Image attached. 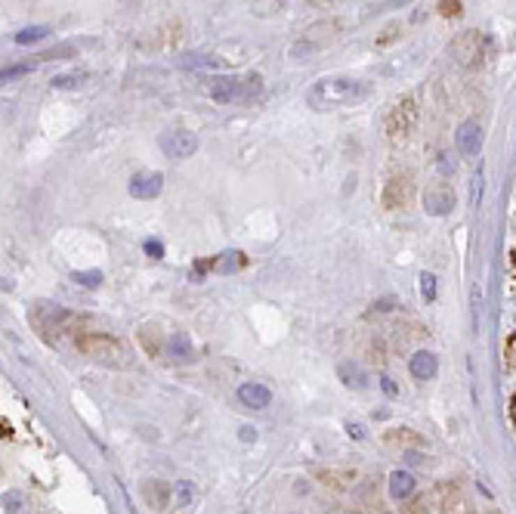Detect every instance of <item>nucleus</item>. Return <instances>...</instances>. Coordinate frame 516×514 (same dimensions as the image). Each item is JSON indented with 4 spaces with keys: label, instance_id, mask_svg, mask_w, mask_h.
Segmentation results:
<instances>
[{
    "label": "nucleus",
    "instance_id": "nucleus-23",
    "mask_svg": "<svg viewBox=\"0 0 516 514\" xmlns=\"http://www.w3.org/2000/svg\"><path fill=\"white\" fill-rule=\"evenodd\" d=\"M22 508V492H6L3 496V511L6 514H19Z\"/></svg>",
    "mask_w": 516,
    "mask_h": 514
},
{
    "label": "nucleus",
    "instance_id": "nucleus-6",
    "mask_svg": "<svg viewBox=\"0 0 516 514\" xmlns=\"http://www.w3.org/2000/svg\"><path fill=\"white\" fill-rule=\"evenodd\" d=\"M411 196H414L411 177H390L384 192H381V205L386 211H402L411 205Z\"/></svg>",
    "mask_w": 516,
    "mask_h": 514
},
{
    "label": "nucleus",
    "instance_id": "nucleus-12",
    "mask_svg": "<svg viewBox=\"0 0 516 514\" xmlns=\"http://www.w3.org/2000/svg\"><path fill=\"white\" fill-rule=\"evenodd\" d=\"M408 372H411L418 381H430L436 372H439V360H436V353L430 351H418L408 360Z\"/></svg>",
    "mask_w": 516,
    "mask_h": 514
},
{
    "label": "nucleus",
    "instance_id": "nucleus-26",
    "mask_svg": "<svg viewBox=\"0 0 516 514\" xmlns=\"http://www.w3.org/2000/svg\"><path fill=\"white\" fill-rule=\"evenodd\" d=\"M142 248H146V254L155 257V260H158V257H164V245L158 239H146V245H142Z\"/></svg>",
    "mask_w": 516,
    "mask_h": 514
},
{
    "label": "nucleus",
    "instance_id": "nucleus-17",
    "mask_svg": "<svg viewBox=\"0 0 516 514\" xmlns=\"http://www.w3.org/2000/svg\"><path fill=\"white\" fill-rule=\"evenodd\" d=\"M47 38V28L44 25H31V28H22V31L16 34V44L19 47H28V44H38V41Z\"/></svg>",
    "mask_w": 516,
    "mask_h": 514
},
{
    "label": "nucleus",
    "instance_id": "nucleus-25",
    "mask_svg": "<svg viewBox=\"0 0 516 514\" xmlns=\"http://www.w3.org/2000/svg\"><path fill=\"white\" fill-rule=\"evenodd\" d=\"M442 16H461V0H439Z\"/></svg>",
    "mask_w": 516,
    "mask_h": 514
},
{
    "label": "nucleus",
    "instance_id": "nucleus-19",
    "mask_svg": "<svg viewBox=\"0 0 516 514\" xmlns=\"http://www.w3.org/2000/svg\"><path fill=\"white\" fill-rule=\"evenodd\" d=\"M84 71H62V75H56L53 78V87H59V90H68V87H77V84L84 81Z\"/></svg>",
    "mask_w": 516,
    "mask_h": 514
},
{
    "label": "nucleus",
    "instance_id": "nucleus-2",
    "mask_svg": "<svg viewBox=\"0 0 516 514\" xmlns=\"http://www.w3.org/2000/svg\"><path fill=\"white\" fill-rule=\"evenodd\" d=\"M418 118H420L418 99H414V96H402L399 103H393L390 112H386V121H384L386 137H390L393 142H405L414 133V127H418Z\"/></svg>",
    "mask_w": 516,
    "mask_h": 514
},
{
    "label": "nucleus",
    "instance_id": "nucleus-29",
    "mask_svg": "<svg viewBox=\"0 0 516 514\" xmlns=\"http://www.w3.org/2000/svg\"><path fill=\"white\" fill-rule=\"evenodd\" d=\"M439 170H442V174H455V161H448V155H442Z\"/></svg>",
    "mask_w": 516,
    "mask_h": 514
},
{
    "label": "nucleus",
    "instance_id": "nucleus-11",
    "mask_svg": "<svg viewBox=\"0 0 516 514\" xmlns=\"http://www.w3.org/2000/svg\"><path fill=\"white\" fill-rule=\"evenodd\" d=\"M479 34L476 31H464L461 38L451 44V56H455L461 66H470V62H476L479 59Z\"/></svg>",
    "mask_w": 516,
    "mask_h": 514
},
{
    "label": "nucleus",
    "instance_id": "nucleus-7",
    "mask_svg": "<svg viewBox=\"0 0 516 514\" xmlns=\"http://www.w3.org/2000/svg\"><path fill=\"white\" fill-rule=\"evenodd\" d=\"M455 189L448 186V183H433V186H427L424 192V211L430 217H446V214L455 211Z\"/></svg>",
    "mask_w": 516,
    "mask_h": 514
},
{
    "label": "nucleus",
    "instance_id": "nucleus-28",
    "mask_svg": "<svg viewBox=\"0 0 516 514\" xmlns=\"http://www.w3.org/2000/svg\"><path fill=\"white\" fill-rule=\"evenodd\" d=\"M347 431H349V437H356V440L365 437V427H362V425H353V421L347 425Z\"/></svg>",
    "mask_w": 516,
    "mask_h": 514
},
{
    "label": "nucleus",
    "instance_id": "nucleus-22",
    "mask_svg": "<svg viewBox=\"0 0 516 514\" xmlns=\"http://www.w3.org/2000/svg\"><path fill=\"white\" fill-rule=\"evenodd\" d=\"M420 295L427 301H436V276L433 273H420Z\"/></svg>",
    "mask_w": 516,
    "mask_h": 514
},
{
    "label": "nucleus",
    "instance_id": "nucleus-31",
    "mask_svg": "<svg viewBox=\"0 0 516 514\" xmlns=\"http://www.w3.org/2000/svg\"><path fill=\"white\" fill-rule=\"evenodd\" d=\"M513 421H516V397H513Z\"/></svg>",
    "mask_w": 516,
    "mask_h": 514
},
{
    "label": "nucleus",
    "instance_id": "nucleus-21",
    "mask_svg": "<svg viewBox=\"0 0 516 514\" xmlns=\"http://www.w3.org/2000/svg\"><path fill=\"white\" fill-rule=\"evenodd\" d=\"M174 496H176V502H180V508H189V505H192V496H195V492H192V487H189L185 480H180V483L174 487Z\"/></svg>",
    "mask_w": 516,
    "mask_h": 514
},
{
    "label": "nucleus",
    "instance_id": "nucleus-4",
    "mask_svg": "<svg viewBox=\"0 0 516 514\" xmlns=\"http://www.w3.org/2000/svg\"><path fill=\"white\" fill-rule=\"evenodd\" d=\"M77 347H81L87 356H93V360H109V362H121L118 356H124V347L118 344L114 338H109V335H84V338H77Z\"/></svg>",
    "mask_w": 516,
    "mask_h": 514
},
{
    "label": "nucleus",
    "instance_id": "nucleus-1",
    "mask_svg": "<svg viewBox=\"0 0 516 514\" xmlns=\"http://www.w3.org/2000/svg\"><path fill=\"white\" fill-rule=\"evenodd\" d=\"M368 96V84L356 81V78H321L315 81L310 90H306V103L315 112H331V109H343V105H356Z\"/></svg>",
    "mask_w": 516,
    "mask_h": 514
},
{
    "label": "nucleus",
    "instance_id": "nucleus-24",
    "mask_svg": "<svg viewBox=\"0 0 516 514\" xmlns=\"http://www.w3.org/2000/svg\"><path fill=\"white\" fill-rule=\"evenodd\" d=\"M28 71H34L31 62H25V66H13V68H3V81H13V78H19V75H28Z\"/></svg>",
    "mask_w": 516,
    "mask_h": 514
},
{
    "label": "nucleus",
    "instance_id": "nucleus-5",
    "mask_svg": "<svg viewBox=\"0 0 516 514\" xmlns=\"http://www.w3.org/2000/svg\"><path fill=\"white\" fill-rule=\"evenodd\" d=\"M161 152L167 155L170 161L192 159V155L198 152V137L192 131H170L161 137Z\"/></svg>",
    "mask_w": 516,
    "mask_h": 514
},
{
    "label": "nucleus",
    "instance_id": "nucleus-27",
    "mask_svg": "<svg viewBox=\"0 0 516 514\" xmlns=\"http://www.w3.org/2000/svg\"><path fill=\"white\" fill-rule=\"evenodd\" d=\"M238 431H241V434H238V437H241V440H245V443H250V440H257V431H254V427H250V425H245V427H238Z\"/></svg>",
    "mask_w": 516,
    "mask_h": 514
},
{
    "label": "nucleus",
    "instance_id": "nucleus-20",
    "mask_svg": "<svg viewBox=\"0 0 516 514\" xmlns=\"http://www.w3.org/2000/svg\"><path fill=\"white\" fill-rule=\"evenodd\" d=\"M71 279L77 285H84V288H96V285L103 282V273H99V270H84V273H75Z\"/></svg>",
    "mask_w": 516,
    "mask_h": 514
},
{
    "label": "nucleus",
    "instance_id": "nucleus-13",
    "mask_svg": "<svg viewBox=\"0 0 516 514\" xmlns=\"http://www.w3.org/2000/svg\"><path fill=\"white\" fill-rule=\"evenodd\" d=\"M164 351H167L170 360L176 362H192L195 360V347H192V338L185 332H174L167 338V344H164Z\"/></svg>",
    "mask_w": 516,
    "mask_h": 514
},
{
    "label": "nucleus",
    "instance_id": "nucleus-30",
    "mask_svg": "<svg viewBox=\"0 0 516 514\" xmlns=\"http://www.w3.org/2000/svg\"><path fill=\"white\" fill-rule=\"evenodd\" d=\"M381 388H384L390 397H396V384H393V378H386V375H384V378H381Z\"/></svg>",
    "mask_w": 516,
    "mask_h": 514
},
{
    "label": "nucleus",
    "instance_id": "nucleus-14",
    "mask_svg": "<svg viewBox=\"0 0 516 514\" xmlns=\"http://www.w3.org/2000/svg\"><path fill=\"white\" fill-rule=\"evenodd\" d=\"M414 487H418V480H414L411 471H393L390 474V496L396 499V502H402V499L411 496Z\"/></svg>",
    "mask_w": 516,
    "mask_h": 514
},
{
    "label": "nucleus",
    "instance_id": "nucleus-9",
    "mask_svg": "<svg viewBox=\"0 0 516 514\" xmlns=\"http://www.w3.org/2000/svg\"><path fill=\"white\" fill-rule=\"evenodd\" d=\"M127 189H130V196H133V198H139V202H149V198L161 196V189H164V177L158 174V170H146V174L130 177Z\"/></svg>",
    "mask_w": 516,
    "mask_h": 514
},
{
    "label": "nucleus",
    "instance_id": "nucleus-10",
    "mask_svg": "<svg viewBox=\"0 0 516 514\" xmlns=\"http://www.w3.org/2000/svg\"><path fill=\"white\" fill-rule=\"evenodd\" d=\"M238 403L245 406V409H266L272 403V390L260 381H245L238 388Z\"/></svg>",
    "mask_w": 516,
    "mask_h": 514
},
{
    "label": "nucleus",
    "instance_id": "nucleus-16",
    "mask_svg": "<svg viewBox=\"0 0 516 514\" xmlns=\"http://www.w3.org/2000/svg\"><path fill=\"white\" fill-rule=\"evenodd\" d=\"M213 267H217L220 273H232V270L245 267V254H241V251H229V254H220L217 260H213Z\"/></svg>",
    "mask_w": 516,
    "mask_h": 514
},
{
    "label": "nucleus",
    "instance_id": "nucleus-18",
    "mask_svg": "<svg viewBox=\"0 0 516 514\" xmlns=\"http://www.w3.org/2000/svg\"><path fill=\"white\" fill-rule=\"evenodd\" d=\"M146 496H149V502H152V508H167V487H164V483L155 480V487L146 483Z\"/></svg>",
    "mask_w": 516,
    "mask_h": 514
},
{
    "label": "nucleus",
    "instance_id": "nucleus-15",
    "mask_svg": "<svg viewBox=\"0 0 516 514\" xmlns=\"http://www.w3.org/2000/svg\"><path fill=\"white\" fill-rule=\"evenodd\" d=\"M337 372H340V378H343V384H347V388H356V390L368 388V375L362 372L359 362H340V369H337Z\"/></svg>",
    "mask_w": 516,
    "mask_h": 514
},
{
    "label": "nucleus",
    "instance_id": "nucleus-8",
    "mask_svg": "<svg viewBox=\"0 0 516 514\" xmlns=\"http://www.w3.org/2000/svg\"><path fill=\"white\" fill-rule=\"evenodd\" d=\"M455 146H457V152H461V155L476 159L479 149H483V127H479V121H464V124L457 127Z\"/></svg>",
    "mask_w": 516,
    "mask_h": 514
},
{
    "label": "nucleus",
    "instance_id": "nucleus-3",
    "mask_svg": "<svg viewBox=\"0 0 516 514\" xmlns=\"http://www.w3.org/2000/svg\"><path fill=\"white\" fill-rule=\"evenodd\" d=\"M211 94H213L217 103H238V99L260 94V78H248V81H238V78H220V81H213Z\"/></svg>",
    "mask_w": 516,
    "mask_h": 514
}]
</instances>
